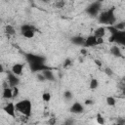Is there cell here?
<instances>
[{
  "label": "cell",
  "mask_w": 125,
  "mask_h": 125,
  "mask_svg": "<svg viewBox=\"0 0 125 125\" xmlns=\"http://www.w3.org/2000/svg\"><path fill=\"white\" fill-rule=\"evenodd\" d=\"M114 8H110L106 11L104 12H100L99 16H98V21L100 23H104V24H107L109 26L114 25L115 21H116V18H115V14H114Z\"/></svg>",
  "instance_id": "1"
},
{
  "label": "cell",
  "mask_w": 125,
  "mask_h": 125,
  "mask_svg": "<svg viewBox=\"0 0 125 125\" xmlns=\"http://www.w3.org/2000/svg\"><path fill=\"white\" fill-rule=\"evenodd\" d=\"M15 107H16V110H18L19 112H21V114H23L26 117H29L31 115L32 104H31V102L27 99H24V100L18 102L15 104Z\"/></svg>",
  "instance_id": "2"
},
{
  "label": "cell",
  "mask_w": 125,
  "mask_h": 125,
  "mask_svg": "<svg viewBox=\"0 0 125 125\" xmlns=\"http://www.w3.org/2000/svg\"><path fill=\"white\" fill-rule=\"evenodd\" d=\"M109 42L116 43L118 45H125V31H114L110 33V37L108 38Z\"/></svg>",
  "instance_id": "3"
},
{
  "label": "cell",
  "mask_w": 125,
  "mask_h": 125,
  "mask_svg": "<svg viewBox=\"0 0 125 125\" xmlns=\"http://www.w3.org/2000/svg\"><path fill=\"white\" fill-rule=\"evenodd\" d=\"M25 59L29 64H42L46 62L45 57L35 54H25Z\"/></svg>",
  "instance_id": "4"
},
{
  "label": "cell",
  "mask_w": 125,
  "mask_h": 125,
  "mask_svg": "<svg viewBox=\"0 0 125 125\" xmlns=\"http://www.w3.org/2000/svg\"><path fill=\"white\" fill-rule=\"evenodd\" d=\"M101 8H102V3L100 1H95L86 8V13L91 17H97L101 12Z\"/></svg>",
  "instance_id": "5"
},
{
  "label": "cell",
  "mask_w": 125,
  "mask_h": 125,
  "mask_svg": "<svg viewBox=\"0 0 125 125\" xmlns=\"http://www.w3.org/2000/svg\"><path fill=\"white\" fill-rule=\"evenodd\" d=\"M7 77H8V82H9V85L12 87V88H14V87H18V85L20 84V78H19V76H17V75H15L14 73H12L11 71H9L8 73H7Z\"/></svg>",
  "instance_id": "6"
},
{
  "label": "cell",
  "mask_w": 125,
  "mask_h": 125,
  "mask_svg": "<svg viewBox=\"0 0 125 125\" xmlns=\"http://www.w3.org/2000/svg\"><path fill=\"white\" fill-rule=\"evenodd\" d=\"M69 111L71 113H74V114H79V113H82L84 111V106H83V104L81 103L75 102L69 107Z\"/></svg>",
  "instance_id": "7"
},
{
  "label": "cell",
  "mask_w": 125,
  "mask_h": 125,
  "mask_svg": "<svg viewBox=\"0 0 125 125\" xmlns=\"http://www.w3.org/2000/svg\"><path fill=\"white\" fill-rule=\"evenodd\" d=\"M3 110L10 116L12 117H15L16 116V107H15V104L14 103H9L7 104L4 107H3Z\"/></svg>",
  "instance_id": "8"
},
{
  "label": "cell",
  "mask_w": 125,
  "mask_h": 125,
  "mask_svg": "<svg viewBox=\"0 0 125 125\" xmlns=\"http://www.w3.org/2000/svg\"><path fill=\"white\" fill-rule=\"evenodd\" d=\"M29 67L31 69L32 72H42L43 70H46V69H51L48 65H46L45 63H42V64H29Z\"/></svg>",
  "instance_id": "9"
},
{
  "label": "cell",
  "mask_w": 125,
  "mask_h": 125,
  "mask_svg": "<svg viewBox=\"0 0 125 125\" xmlns=\"http://www.w3.org/2000/svg\"><path fill=\"white\" fill-rule=\"evenodd\" d=\"M83 46L85 48L86 47H94V46H97V38L94 35H89L87 38H85V41H84V45Z\"/></svg>",
  "instance_id": "10"
},
{
  "label": "cell",
  "mask_w": 125,
  "mask_h": 125,
  "mask_svg": "<svg viewBox=\"0 0 125 125\" xmlns=\"http://www.w3.org/2000/svg\"><path fill=\"white\" fill-rule=\"evenodd\" d=\"M22 70H23V64H21V63H15L12 66L11 72L14 73L17 76H20L22 73Z\"/></svg>",
  "instance_id": "11"
},
{
  "label": "cell",
  "mask_w": 125,
  "mask_h": 125,
  "mask_svg": "<svg viewBox=\"0 0 125 125\" xmlns=\"http://www.w3.org/2000/svg\"><path fill=\"white\" fill-rule=\"evenodd\" d=\"M84 41H85V38H83L82 36H79V35H76V36H72L70 38V42L76 46H83L84 45Z\"/></svg>",
  "instance_id": "12"
},
{
  "label": "cell",
  "mask_w": 125,
  "mask_h": 125,
  "mask_svg": "<svg viewBox=\"0 0 125 125\" xmlns=\"http://www.w3.org/2000/svg\"><path fill=\"white\" fill-rule=\"evenodd\" d=\"M41 73H42V75L44 76L45 80H47V81H55V80H56V79H55V76H54V74H53V72H52L51 69L43 70Z\"/></svg>",
  "instance_id": "13"
},
{
  "label": "cell",
  "mask_w": 125,
  "mask_h": 125,
  "mask_svg": "<svg viewBox=\"0 0 125 125\" xmlns=\"http://www.w3.org/2000/svg\"><path fill=\"white\" fill-rule=\"evenodd\" d=\"M2 97H3V99H6V100L12 99L13 98V90H12V88L4 87L3 93H2Z\"/></svg>",
  "instance_id": "14"
},
{
  "label": "cell",
  "mask_w": 125,
  "mask_h": 125,
  "mask_svg": "<svg viewBox=\"0 0 125 125\" xmlns=\"http://www.w3.org/2000/svg\"><path fill=\"white\" fill-rule=\"evenodd\" d=\"M104 34H105V28H104V26H100V27H98V28L94 31V34H93V35H94L96 38H104Z\"/></svg>",
  "instance_id": "15"
},
{
  "label": "cell",
  "mask_w": 125,
  "mask_h": 125,
  "mask_svg": "<svg viewBox=\"0 0 125 125\" xmlns=\"http://www.w3.org/2000/svg\"><path fill=\"white\" fill-rule=\"evenodd\" d=\"M110 53H111V55L114 56V57H117V58L122 57V52H121L120 48H119L117 45H113V46L110 48Z\"/></svg>",
  "instance_id": "16"
},
{
  "label": "cell",
  "mask_w": 125,
  "mask_h": 125,
  "mask_svg": "<svg viewBox=\"0 0 125 125\" xmlns=\"http://www.w3.org/2000/svg\"><path fill=\"white\" fill-rule=\"evenodd\" d=\"M27 30H33V31H37V28L31 24V23H23L21 26V32H23V31H27Z\"/></svg>",
  "instance_id": "17"
},
{
  "label": "cell",
  "mask_w": 125,
  "mask_h": 125,
  "mask_svg": "<svg viewBox=\"0 0 125 125\" xmlns=\"http://www.w3.org/2000/svg\"><path fill=\"white\" fill-rule=\"evenodd\" d=\"M5 32H6L8 35H14V34L16 33V30H15V28H14L13 25L7 24V25L5 26Z\"/></svg>",
  "instance_id": "18"
},
{
  "label": "cell",
  "mask_w": 125,
  "mask_h": 125,
  "mask_svg": "<svg viewBox=\"0 0 125 125\" xmlns=\"http://www.w3.org/2000/svg\"><path fill=\"white\" fill-rule=\"evenodd\" d=\"M35 32H36V31H33V30H27V31L21 32V35H22L23 37H25V38L30 39V38H33V37H34Z\"/></svg>",
  "instance_id": "19"
},
{
  "label": "cell",
  "mask_w": 125,
  "mask_h": 125,
  "mask_svg": "<svg viewBox=\"0 0 125 125\" xmlns=\"http://www.w3.org/2000/svg\"><path fill=\"white\" fill-rule=\"evenodd\" d=\"M89 86H90V89H91V90H96V89L99 87V81H98L96 78H92V79L90 80Z\"/></svg>",
  "instance_id": "20"
},
{
  "label": "cell",
  "mask_w": 125,
  "mask_h": 125,
  "mask_svg": "<svg viewBox=\"0 0 125 125\" xmlns=\"http://www.w3.org/2000/svg\"><path fill=\"white\" fill-rule=\"evenodd\" d=\"M105 102H106V104L109 105V106H114L115 104H116V100L113 97H111V96L107 97L106 100H105Z\"/></svg>",
  "instance_id": "21"
},
{
  "label": "cell",
  "mask_w": 125,
  "mask_h": 125,
  "mask_svg": "<svg viewBox=\"0 0 125 125\" xmlns=\"http://www.w3.org/2000/svg\"><path fill=\"white\" fill-rule=\"evenodd\" d=\"M113 26H114L118 31H124V29H125V22H124V21H120V22H118V23H115Z\"/></svg>",
  "instance_id": "22"
},
{
  "label": "cell",
  "mask_w": 125,
  "mask_h": 125,
  "mask_svg": "<svg viewBox=\"0 0 125 125\" xmlns=\"http://www.w3.org/2000/svg\"><path fill=\"white\" fill-rule=\"evenodd\" d=\"M96 120H97V123H98V124H100V125H104V116H103L101 113H98V114H97Z\"/></svg>",
  "instance_id": "23"
},
{
  "label": "cell",
  "mask_w": 125,
  "mask_h": 125,
  "mask_svg": "<svg viewBox=\"0 0 125 125\" xmlns=\"http://www.w3.org/2000/svg\"><path fill=\"white\" fill-rule=\"evenodd\" d=\"M72 97H73V95H72V92L71 91H64V93H63V98L66 100V101H70L71 99H72Z\"/></svg>",
  "instance_id": "24"
},
{
  "label": "cell",
  "mask_w": 125,
  "mask_h": 125,
  "mask_svg": "<svg viewBox=\"0 0 125 125\" xmlns=\"http://www.w3.org/2000/svg\"><path fill=\"white\" fill-rule=\"evenodd\" d=\"M42 100L44 102H50L51 101V94L49 92H44L42 94Z\"/></svg>",
  "instance_id": "25"
},
{
  "label": "cell",
  "mask_w": 125,
  "mask_h": 125,
  "mask_svg": "<svg viewBox=\"0 0 125 125\" xmlns=\"http://www.w3.org/2000/svg\"><path fill=\"white\" fill-rule=\"evenodd\" d=\"M63 67H69V66H71L72 65V60L71 59H69V58H67V59H65L64 60V62H63Z\"/></svg>",
  "instance_id": "26"
},
{
  "label": "cell",
  "mask_w": 125,
  "mask_h": 125,
  "mask_svg": "<svg viewBox=\"0 0 125 125\" xmlns=\"http://www.w3.org/2000/svg\"><path fill=\"white\" fill-rule=\"evenodd\" d=\"M62 125H75V120L73 118H67L64 120Z\"/></svg>",
  "instance_id": "27"
},
{
  "label": "cell",
  "mask_w": 125,
  "mask_h": 125,
  "mask_svg": "<svg viewBox=\"0 0 125 125\" xmlns=\"http://www.w3.org/2000/svg\"><path fill=\"white\" fill-rule=\"evenodd\" d=\"M104 72H105L106 75H108V76H112V74H113V71H112V69H111L110 67L104 68Z\"/></svg>",
  "instance_id": "28"
},
{
  "label": "cell",
  "mask_w": 125,
  "mask_h": 125,
  "mask_svg": "<svg viewBox=\"0 0 125 125\" xmlns=\"http://www.w3.org/2000/svg\"><path fill=\"white\" fill-rule=\"evenodd\" d=\"M12 90H13V98L18 97V95H19V88L18 87H14Z\"/></svg>",
  "instance_id": "29"
},
{
  "label": "cell",
  "mask_w": 125,
  "mask_h": 125,
  "mask_svg": "<svg viewBox=\"0 0 125 125\" xmlns=\"http://www.w3.org/2000/svg\"><path fill=\"white\" fill-rule=\"evenodd\" d=\"M56 122H57L56 117H51V118L49 119V121H48V124H49V125H55Z\"/></svg>",
  "instance_id": "30"
},
{
  "label": "cell",
  "mask_w": 125,
  "mask_h": 125,
  "mask_svg": "<svg viewBox=\"0 0 125 125\" xmlns=\"http://www.w3.org/2000/svg\"><path fill=\"white\" fill-rule=\"evenodd\" d=\"M37 79H38L39 81H41V82L46 81V80H45V78H44V76L42 75V73H38V74H37Z\"/></svg>",
  "instance_id": "31"
},
{
  "label": "cell",
  "mask_w": 125,
  "mask_h": 125,
  "mask_svg": "<svg viewBox=\"0 0 125 125\" xmlns=\"http://www.w3.org/2000/svg\"><path fill=\"white\" fill-rule=\"evenodd\" d=\"M117 123L125 125V119H124V118H122V117H119V118H117Z\"/></svg>",
  "instance_id": "32"
},
{
  "label": "cell",
  "mask_w": 125,
  "mask_h": 125,
  "mask_svg": "<svg viewBox=\"0 0 125 125\" xmlns=\"http://www.w3.org/2000/svg\"><path fill=\"white\" fill-rule=\"evenodd\" d=\"M56 5L58 6V8H62V6L64 5V2L61 1V2H58V3H56Z\"/></svg>",
  "instance_id": "33"
},
{
  "label": "cell",
  "mask_w": 125,
  "mask_h": 125,
  "mask_svg": "<svg viewBox=\"0 0 125 125\" xmlns=\"http://www.w3.org/2000/svg\"><path fill=\"white\" fill-rule=\"evenodd\" d=\"M103 43H104L103 38H97V45H100V44H103Z\"/></svg>",
  "instance_id": "34"
},
{
  "label": "cell",
  "mask_w": 125,
  "mask_h": 125,
  "mask_svg": "<svg viewBox=\"0 0 125 125\" xmlns=\"http://www.w3.org/2000/svg\"><path fill=\"white\" fill-rule=\"evenodd\" d=\"M94 62L98 65V66H102V62L100 60H94Z\"/></svg>",
  "instance_id": "35"
},
{
  "label": "cell",
  "mask_w": 125,
  "mask_h": 125,
  "mask_svg": "<svg viewBox=\"0 0 125 125\" xmlns=\"http://www.w3.org/2000/svg\"><path fill=\"white\" fill-rule=\"evenodd\" d=\"M81 54L82 55H84V56H86L87 55V50H86V48H83V49H81Z\"/></svg>",
  "instance_id": "36"
},
{
  "label": "cell",
  "mask_w": 125,
  "mask_h": 125,
  "mask_svg": "<svg viewBox=\"0 0 125 125\" xmlns=\"http://www.w3.org/2000/svg\"><path fill=\"white\" fill-rule=\"evenodd\" d=\"M93 103H94V102H93L92 100H86V101H85V104H92Z\"/></svg>",
  "instance_id": "37"
},
{
  "label": "cell",
  "mask_w": 125,
  "mask_h": 125,
  "mask_svg": "<svg viewBox=\"0 0 125 125\" xmlns=\"http://www.w3.org/2000/svg\"><path fill=\"white\" fill-rule=\"evenodd\" d=\"M4 71V67H3V65L0 63V73H2Z\"/></svg>",
  "instance_id": "38"
},
{
  "label": "cell",
  "mask_w": 125,
  "mask_h": 125,
  "mask_svg": "<svg viewBox=\"0 0 125 125\" xmlns=\"http://www.w3.org/2000/svg\"><path fill=\"white\" fill-rule=\"evenodd\" d=\"M115 125H123V124H119V123H116Z\"/></svg>",
  "instance_id": "39"
},
{
  "label": "cell",
  "mask_w": 125,
  "mask_h": 125,
  "mask_svg": "<svg viewBox=\"0 0 125 125\" xmlns=\"http://www.w3.org/2000/svg\"><path fill=\"white\" fill-rule=\"evenodd\" d=\"M1 22H2V20H1V19H0V23H1Z\"/></svg>",
  "instance_id": "40"
}]
</instances>
